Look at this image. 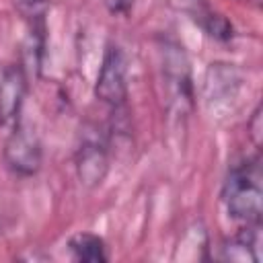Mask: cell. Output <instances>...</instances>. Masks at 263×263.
<instances>
[{"label": "cell", "instance_id": "8", "mask_svg": "<svg viewBox=\"0 0 263 263\" xmlns=\"http://www.w3.org/2000/svg\"><path fill=\"white\" fill-rule=\"evenodd\" d=\"M66 249L72 261L78 263H105L109 261L107 242L95 232H76L68 238Z\"/></svg>", "mask_w": 263, "mask_h": 263}, {"label": "cell", "instance_id": "5", "mask_svg": "<svg viewBox=\"0 0 263 263\" xmlns=\"http://www.w3.org/2000/svg\"><path fill=\"white\" fill-rule=\"evenodd\" d=\"M29 92V72L21 62L10 64L0 74V127H12L23 117Z\"/></svg>", "mask_w": 263, "mask_h": 263}, {"label": "cell", "instance_id": "2", "mask_svg": "<svg viewBox=\"0 0 263 263\" xmlns=\"http://www.w3.org/2000/svg\"><path fill=\"white\" fill-rule=\"evenodd\" d=\"M2 160L6 168L23 179L35 177L41 171L43 164V144L41 138L29 121L23 117L10 127L4 148H2Z\"/></svg>", "mask_w": 263, "mask_h": 263}, {"label": "cell", "instance_id": "7", "mask_svg": "<svg viewBox=\"0 0 263 263\" xmlns=\"http://www.w3.org/2000/svg\"><path fill=\"white\" fill-rule=\"evenodd\" d=\"M259 226L261 224H245L234 236L226 238L220 247V257L224 261L257 263L259 261Z\"/></svg>", "mask_w": 263, "mask_h": 263}, {"label": "cell", "instance_id": "3", "mask_svg": "<svg viewBox=\"0 0 263 263\" xmlns=\"http://www.w3.org/2000/svg\"><path fill=\"white\" fill-rule=\"evenodd\" d=\"M95 97L111 109H123L127 103V58L121 45L115 41L105 45L97 72Z\"/></svg>", "mask_w": 263, "mask_h": 263}, {"label": "cell", "instance_id": "4", "mask_svg": "<svg viewBox=\"0 0 263 263\" xmlns=\"http://www.w3.org/2000/svg\"><path fill=\"white\" fill-rule=\"evenodd\" d=\"M76 177L84 189H97L109 175L111 158L107 142L99 134H84L74 152Z\"/></svg>", "mask_w": 263, "mask_h": 263}, {"label": "cell", "instance_id": "1", "mask_svg": "<svg viewBox=\"0 0 263 263\" xmlns=\"http://www.w3.org/2000/svg\"><path fill=\"white\" fill-rule=\"evenodd\" d=\"M263 173L259 152L242 156L228 166L222 183V201L228 216L242 224H261Z\"/></svg>", "mask_w": 263, "mask_h": 263}, {"label": "cell", "instance_id": "9", "mask_svg": "<svg viewBox=\"0 0 263 263\" xmlns=\"http://www.w3.org/2000/svg\"><path fill=\"white\" fill-rule=\"evenodd\" d=\"M193 14H195V21H199L201 29L212 39H216V41H230L234 37L232 23L226 16H222L220 12H214L208 6H201V8L197 6V10H193Z\"/></svg>", "mask_w": 263, "mask_h": 263}, {"label": "cell", "instance_id": "10", "mask_svg": "<svg viewBox=\"0 0 263 263\" xmlns=\"http://www.w3.org/2000/svg\"><path fill=\"white\" fill-rule=\"evenodd\" d=\"M247 129H249V138L255 144V148H261V134H263V123H261V105L255 107L251 119L247 121Z\"/></svg>", "mask_w": 263, "mask_h": 263}, {"label": "cell", "instance_id": "6", "mask_svg": "<svg viewBox=\"0 0 263 263\" xmlns=\"http://www.w3.org/2000/svg\"><path fill=\"white\" fill-rule=\"evenodd\" d=\"M162 74L164 84L168 88L171 101L179 103H191L193 99V84H191V68L189 60L179 45H164L162 49Z\"/></svg>", "mask_w": 263, "mask_h": 263}, {"label": "cell", "instance_id": "11", "mask_svg": "<svg viewBox=\"0 0 263 263\" xmlns=\"http://www.w3.org/2000/svg\"><path fill=\"white\" fill-rule=\"evenodd\" d=\"M103 4L111 14H119V16L129 14V10L134 8V0H103Z\"/></svg>", "mask_w": 263, "mask_h": 263}]
</instances>
